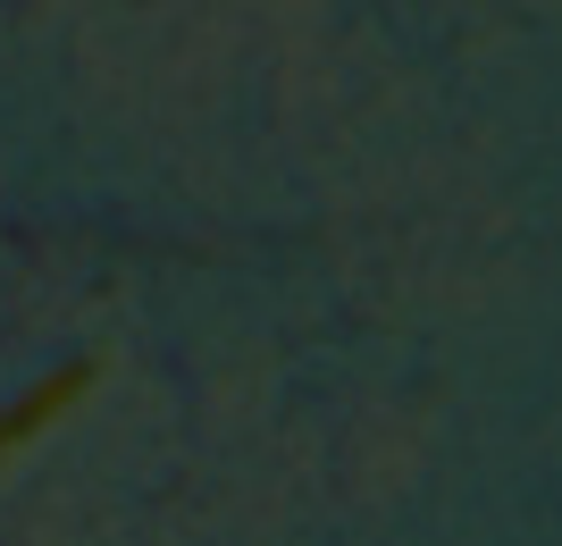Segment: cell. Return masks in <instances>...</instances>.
I'll return each mask as SVG.
<instances>
[{"label":"cell","instance_id":"1","mask_svg":"<svg viewBox=\"0 0 562 546\" xmlns=\"http://www.w3.org/2000/svg\"><path fill=\"white\" fill-rule=\"evenodd\" d=\"M93 387H101V354H85V361H68V370H50V379H34V387H25L18 404L0 412V471H9V463H18V454L34 446V437H43V428H59V421H68V412L85 404Z\"/></svg>","mask_w":562,"mask_h":546}]
</instances>
